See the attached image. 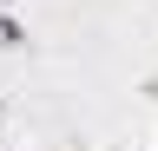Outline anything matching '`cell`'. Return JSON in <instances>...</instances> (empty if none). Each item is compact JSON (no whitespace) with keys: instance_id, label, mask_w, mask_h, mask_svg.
I'll return each mask as SVG.
<instances>
[{"instance_id":"6da1fadb","label":"cell","mask_w":158,"mask_h":151,"mask_svg":"<svg viewBox=\"0 0 158 151\" xmlns=\"http://www.w3.org/2000/svg\"><path fill=\"white\" fill-rule=\"evenodd\" d=\"M0 46H7V53H13V46H27V26H20L13 13H0Z\"/></svg>"}]
</instances>
